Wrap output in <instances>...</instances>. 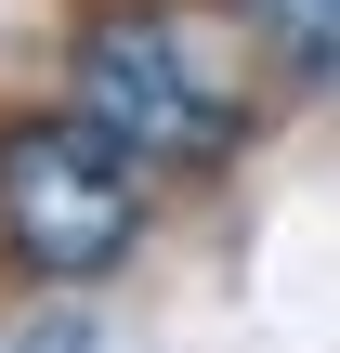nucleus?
<instances>
[{"mask_svg":"<svg viewBox=\"0 0 340 353\" xmlns=\"http://www.w3.org/2000/svg\"><path fill=\"white\" fill-rule=\"evenodd\" d=\"M144 249V157L66 105V118H0V262L26 288H105Z\"/></svg>","mask_w":340,"mask_h":353,"instance_id":"f03ea898","label":"nucleus"},{"mask_svg":"<svg viewBox=\"0 0 340 353\" xmlns=\"http://www.w3.org/2000/svg\"><path fill=\"white\" fill-rule=\"evenodd\" d=\"M66 79L144 170H223L249 144V79L183 0H92L66 39Z\"/></svg>","mask_w":340,"mask_h":353,"instance_id":"f257e3e1","label":"nucleus"},{"mask_svg":"<svg viewBox=\"0 0 340 353\" xmlns=\"http://www.w3.org/2000/svg\"><path fill=\"white\" fill-rule=\"evenodd\" d=\"M262 26H275V52L301 65V79H340V0H249Z\"/></svg>","mask_w":340,"mask_h":353,"instance_id":"7ed1b4c3","label":"nucleus"}]
</instances>
